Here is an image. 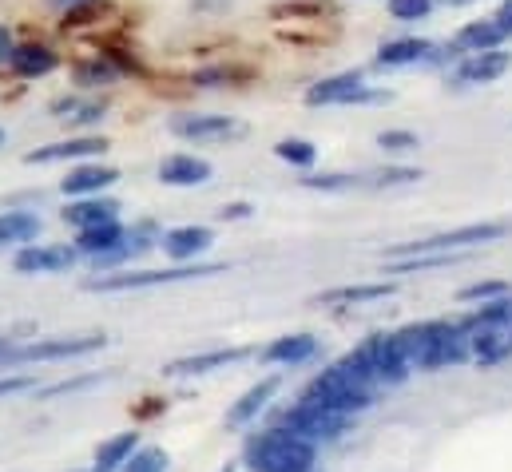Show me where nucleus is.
<instances>
[{"label":"nucleus","mask_w":512,"mask_h":472,"mask_svg":"<svg viewBox=\"0 0 512 472\" xmlns=\"http://www.w3.org/2000/svg\"><path fill=\"white\" fill-rule=\"evenodd\" d=\"M318 445L274 425L247 441V469L251 472H314Z\"/></svg>","instance_id":"1"},{"label":"nucleus","mask_w":512,"mask_h":472,"mask_svg":"<svg viewBox=\"0 0 512 472\" xmlns=\"http://www.w3.org/2000/svg\"><path fill=\"white\" fill-rule=\"evenodd\" d=\"M108 346V334H52L32 342H12L0 350V365H28V361H68L88 357Z\"/></svg>","instance_id":"2"},{"label":"nucleus","mask_w":512,"mask_h":472,"mask_svg":"<svg viewBox=\"0 0 512 472\" xmlns=\"http://www.w3.org/2000/svg\"><path fill=\"white\" fill-rule=\"evenodd\" d=\"M227 266L219 262H207V266H195V262H179L171 270H120V274H104V278H92L88 290L92 294H128V290H155V286H175V282H191V278H211V274H223Z\"/></svg>","instance_id":"3"},{"label":"nucleus","mask_w":512,"mask_h":472,"mask_svg":"<svg viewBox=\"0 0 512 472\" xmlns=\"http://www.w3.org/2000/svg\"><path fill=\"white\" fill-rule=\"evenodd\" d=\"M302 393L314 397V401H322V405H330V409H338V413H350V417L354 413H366L374 405V389L362 385L342 361H334L330 369H322Z\"/></svg>","instance_id":"4"},{"label":"nucleus","mask_w":512,"mask_h":472,"mask_svg":"<svg viewBox=\"0 0 512 472\" xmlns=\"http://www.w3.org/2000/svg\"><path fill=\"white\" fill-rule=\"evenodd\" d=\"M278 425L318 445V441H338L350 429V413H338V409H330V405H322V401L302 393L294 405H286L278 413Z\"/></svg>","instance_id":"5"},{"label":"nucleus","mask_w":512,"mask_h":472,"mask_svg":"<svg viewBox=\"0 0 512 472\" xmlns=\"http://www.w3.org/2000/svg\"><path fill=\"white\" fill-rule=\"evenodd\" d=\"M509 235V223H469V227H453V231H437L417 242H401L389 250V258H409V254H437V250H473L481 242H497Z\"/></svg>","instance_id":"6"},{"label":"nucleus","mask_w":512,"mask_h":472,"mask_svg":"<svg viewBox=\"0 0 512 472\" xmlns=\"http://www.w3.org/2000/svg\"><path fill=\"white\" fill-rule=\"evenodd\" d=\"M385 100H389V92H374L362 72H338L330 80H318L306 92V104L310 108H330V104H385Z\"/></svg>","instance_id":"7"},{"label":"nucleus","mask_w":512,"mask_h":472,"mask_svg":"<svg viewBox=\"0 0 512 472\" xmlns=\"http://www.w3.org/2000/svg\"><path fill=\"white\" fill-rule=\"evenodd\" d=\"M76 258H80L76 246H60V242H28V246L16 250L12 266H16V274H64V270L76 266Z\"/></svg>","instance_id":"8"},{"label":"nucleus","mask_w":512,"mask_h":472,"mask_svg":"<svg viewBox=\"0 0 512 472\" xmlns=\"http://www.w3.org/2000/svg\"><path fill=\"white\" fill-rule=\"evenodd\" d=\"M171 131L179 139H191V143H227V139H243L247 135V123L231 116H199V112H187V116L171 119Z\"/></svg>","instance_id":"9"},{"label":"nucleus","mask_w":512,"mask_h":472,"mask_svg":"<svg viewBox=\"0 0 512 472\" xmlns=\"http://www.w3.org/2000/svg\"><path fill=\"white\" fill-rule=\"evenodd\" d=\"M512 68V52L489 48V52H469L457 68H453V84L457 88H477V84H493Z\"/></svg>","instance_id":"10"},{"label":"nucleus","mask_w":512,"mask_h":472,"mask_svg":"<svg viewBox=\"0 0 512 472\" xmlns=\"http://www.w3.org/2000/svg\"><path fill=\"white\" fill-rule=\"evenodd\" d=\"M441 52L433 40H417V36H405V40H389L378 48L374 64L378 68H409V64H437Z\"/></svg>","instance_id":"11"},{"label":"nucleus","mask_w":512,"mask_h":472,"mask_svg":"<svg viewBox=\"0 0 512 472\" xmlns=\"http://www.w3.org/2000/svg\"><path fill=\"white\" fill-rule=\"evenodd\" d=\"M255 350L247 346H235V350H207V354H187V357H175L163 365L167 377H199V373H215V369H227L243 357H251Z\"/></svg>","instance_id":"12"},{"label":"nucleus","mask_w":512,"mask_h":472,"mask_svg":"<svg viewBox=\"0 0 512 472\" xmlns=\"http://www.w3.org/2000/svg\"><path fill=\"white\" fill-rule=\"evenodd\" d=\"M124 242H128V231H124L116 219L76 231V250H80V258H92V262H104V258L116 254Z\"/></svg>","instance_id":"13"},{"label":"nucleus","mask_w":512,"mask_h":472,"mask_svg":"<svg viewBox=\"0 0 512 472\" xmlns=\"http://www.w3.org/2000/svg\"><path fill=\"white\" fill-rule=\"evenodd\" d=\"M211 242H215V231L211 227H171L167 235L159 238V246H163V254L167 258H175V262H195L203 250H211Z\"/></svg>","instance_id":"14"},{"label":"nucleus","mask_w":512,"mask_h":472,"mask_svg":"<svg viewBox=\"0 0 512 472\" xmlns=\"http://www.w3.org/2000/svg\"><path fill=\"white\" fill-rule=\"evenodd\" d=\"M211 179V163L207 159H199V155H167L163 163H159V183H167V187H203Z\"/></svg>","instance_id":"15"},{"label":"nucleus","mask_w":512,"mask_h":472,"mask_svg":"<svg viewBox=\"0 0 512 472\" xmlns=\"http://www.w3.org/2000/svg\"><path fill=\"white\" fill-rule=\"evenodd\" d=\"M116 183H120V171H116V167L84 163V167H72V171H68V179L60 183V191L72 195V199H84V195H100V191H108V187H116Z\"/></svg>","instance_id":"16"},{"label":"nucleus","mask_w":512,"mask_h":472,"mask_svg":"<svg viewBox=\"0 0 512 472\" xmlns=\"http://www.w3.org/2000/svg\"><path fill=\"white\" fill-rule=\"evenodd\" d=\"M278 385H282L278 377H262L258 385H251V389H247V393H243V397H239V401L227 409V425H231V429H243V425L258 421V413H262V409L274 401Z\"/></svg>","instance_id":"17"},{"label":"nucleus","mask_w":512,"mask_h":472,"mask_svg":"<svg viewBox=\"0 0 512 472\" xmlns=\"http://www.w3.org/2000/svg\"><path fill=\"white\" fill-rule=\"evenodd\" d=\"M108 151L104 139L96 135H84V139H64V143H48V147H36L24 155V163H64V159H88V155H100Z\"/></svg>","instance_id":"18"},{"label":"nucleus","mask_w":512,"mask_h":472,"mask_svg":"<svg viewBox=\"0 0 512 472\" xmlns=\"http://www.w3.org/2000/svg\"><path fill=\"white\" fill-rule=\"evenodd\" d=\"M314 354H318L314 334H282V338H274L258 357L266 365H302V361H310Z\"/></svg>","instance_id":"19"},{"label":"nucleus","mask_w":512,"mask_h":472,"mask_svg":"<svg viewBox=\"0 0 512 472\" xmlns=\"http://www.w3.org/2000/svg\"><path fill=\"white\" fill-rule=\"evenodd\" d=\"M116 211H120V203H116V199L84 195V199H76V203H68V207H64V223H68V227H76V231H84V227H96V223L116 219Z\"/></svg>","instance_id":"20"},{"label":"nucleus","mask_w":512,"mask_h":472,"mask_svg":"<svg viewBox=\"0 0 512 472\" xmlns=\"http://www.w3.org/2000/svg\"><path fill=\"white\" fill-rule=\"evenodd\" d=\"M509 36H505V28L497 24V16H489V20H469L461 32H457V48L461 52H489V48H501Z\"/></svg>","instance_id":"21"},{"label":"nucleus","mask_w":512,"mask_h":472,"mask_svg":"<svg viewBox=\"0 0 512 472\" xmlns=\"http://www.w3.org/2000/svg\"><path fill=\"white\" fill-rule=\"evenodd\" d=\"M40 215L32 211H0V246H28L40 238Z\"/></svg>","instance_id":"22"},{"label":"nucleus","mask_w":512,"mask_h":472,"mask_svg":"<svg viewBox=\"0 0 512 472\" xmlns=\"http://www.w3.org/2000/svg\"><path fill=\"white\" fill-rule=\"evenodd\" d=\"M135 449H139V433H135V429L100 441V449H96V469L92 472H120L131 461Z\"/></svg>","instance_id":"23"},{"label":"nucleus","mask_w":512,"mask_h":472,"mask_svg":"<svg viewBox=\"0 0 512 472\" xmlns=\"http://www.w3.org/2000/svg\"><path fill=\"white\" fill-rule=\"evenodd\" d=\"M393 294L389 282H366V286H334L318 294V306H358V302H382Z\"/></svg>","instance_id":"24"},{"label":"nucleus","mask_w":512,"mask_h":472,"mask_svg":"<svg viewBox=\"0 0 512 472\" xmlns=\"http://www.w3.org/2000/svg\"><path fill=\"white\" fill-rule=\"evenodd\" d=\"M12 68L20 76H48L56 68V52L44 48V44H24V48H12Z\"/></svg>","instance_id":"25"},{"label":"nucleus","mask_w":512,"mask_h":472,"mask_svg":"<svg viewBox=\"0 0 512 472\" xmlns=\"http://www.w3.org/2000/svg\"><path fill=\"white\" fill-rule=\"evenodd\" d=\"M167 465H171L167 449H159V445H147V449H143V445H139L120 472H167Z\"/></svg>","instance_id":"26"},{"label":"nucleus","mask_w":512,"mask_h":472,"mask_svg":"<svg viewBox=\"0 0 512 472\" xmlns=\"http://www.w3.org/2000/svg\"><path fill=\"white\" fill-rule=\"evenodd\" d=\"M274 155H278L282 163H290V167H310V163L318 159V147H314L310 139H282V143L274 147Z\"/></svg>","instance_id":"27"},{"label":"nucleus","mask_w":512,"mask_h":472,"mask_svg":"<svg viewBox=\"0 0 512 472\" xmlns=\"http://www.w3.org/2000/svg\"><path fill=\"white\" fill-rule=\"evenodd\" d=\"M417 179H421V171H413V167H385V171L366 175L362 187H405V183H417Z\"/></svg>","instance_id":"28"},{"label":"nucleus","mask_w":512,"mask_h":472,"mask_svg":"<svg viewBox=\"0 0 512 472\" xmlns=\"http://www.w3.org/2000/svg\"><path fill=\"white\" fill-rule=\"evenodd\" d=\"M302 187L306 191H354L362 187V179L358 175H306Z\"/></svg>","instance_id":"29"},{"label":"nucleus","mask_w":512,"mask_h":472,"mask_svg":"<svg viewBox=\"0 0 512 472\" xmlns=\"http://www.w3.org/2000/svg\"><path fill=\"white\" fill-rule=\"evenodd\" d=\"M512 286L509 282H473V286H465L457 298L461 302H493V298H509Z\"/></svg>","instance_id":"30"},{"label":"nucleus","mask_w":512,"mask_h":472,"mask_svg":"<svg viewBox=\"0 0 512 472\" xmlns=\"http://www.w3.org/2000/svg\"><path fill=\"white\" fill-rule=\"evenodd\" d=\"M389 4V16L393 20H425L429 12H433V0H385Z\"/></svg>","instance_id":"31"},{"label":"nucleus","mask_w":512,"mask_h":472,"mask_svg":"<svg viewBox=\"0 0 512 472\" xmlns=\"http://www.w3.org/2000/svg\"><path fill=\"white\" fill-rule=\"evenodd\" d=\"M378 147L393 151V155H401V151H417L421 139H417L413 131H382V135H378Z\"/></svg>","instance_id":"32"},{"label":"nucleus","mask_w":512,"mask_h":472,"mask_svg":"<svg viewBox=\"0 0 512 472\" xmlns=\"http://www.w3.org/2000/svg\"><path fill=\"white\" fill-rule=\"evenodd\" d=\"M112 76H116V72H112L108 64H100V60H96V64H80V68H76V80H80V84H108Z\"/></svg>","instance_id":"33"},{"label":"nucleus","mask_w":512,"mask_h":472,"mask_svg":"<svg viewBox=\"0 0 512 472\" xmlns=\"http://www.w3.org/2000/svg\"><path fill=\"white\" fill-rule=\"evenodd\" d=\"M24 389H36V377L20 373V377H0V401L12 397V393H24Z\"/></svg>","instance_id":"34"},{"label":"nucleus","mask_w":512,"mask_h":472,"mask_svg":"<svg viewBox=\"0 0 512 472\" xmlns=\"http://www.w3.org/2000/svg\"><path fill=\"white\" fill-rule=\"evenodd\" d=\"M497 24L505 28V36H512V0H501V8H497Z\"/></svg>","instance_id":"35"},{"label":"nucleus","mask_w":512,"mask_h":472,"mask_svg":"<svg viewBox=\"0 0 512 472\" xmlns=\"http://www.w3.org/2000/svg\"><path fill=\"white\" fill-rule=\"evenodd\" d=\"M247 215H251V207H247V203H231V207H223V211H219V219H247Z\"/></svg>","instance_id":"36"},{"label":"nucleus","mask_w":512,"mask_h":472,"mask_svg":"<svg viewBox=\"0 0 512 472\" xmlns=\"http://www.w3.org/2000/svg\"><path fill=\"white\" fill-rule=\"evenodd\" d=\"M4 56H12V40H8V32L0 28V60H4Z\"/></svg>","instance_id":"37"},{"label":"nucleus","mask_w":512,"mask_h":472,"mask_svg":"<svg viewBox=\"0 0 512 472\" xmlns=\"http://www.w3.org/2000/svg\"><path fill=\"white\" fill-rule=\"evenodd\" d=\"M449 4H473V0H449Z\"/></svg>","instance_id":"38"},{"label":"nucleus","mask_w":512,"mask_h":472,"mask_svg":"<svg viewBox=\"0 0 512 472\" xmlns=\"http://www.w3.org/2000/svg\"><path fill=\"white\" fill-rule=\"evenodd\" d=\"M219 472H239V469H235V465H227V469H219Z\"/></svg>","instance_id":"39"},{"label":"nucleus","mask_w":512,"mask_h":472,"mask_svg":"<svg viewBox=\"0 0 512 472\" xmlns=\"http://www.w3.org/2000/svg\"><path fill=\"white\" fill-rule=\"evenodd\" d=\"M56 4H76V0H56Z\"/></svg>","instance_id":"40"},{"label":"nucleus","mask_w":512,"mask_h":472,"mask_svg":"<svg viewBox=\"0 0 512 472\" xmlns=\"http://www.w3.org/2000/svg\"><path fill=\"white\" fill-rule=\"evenodd\" d=\"M0 143H4V131H0Z\"/></svg>","instance_id":"41"}]
</instances>
